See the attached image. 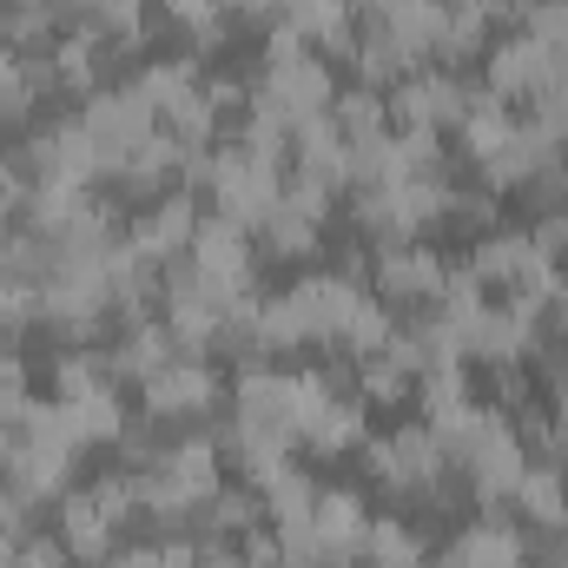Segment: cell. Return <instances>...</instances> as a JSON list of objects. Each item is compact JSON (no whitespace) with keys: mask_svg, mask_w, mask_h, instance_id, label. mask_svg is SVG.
<instances>
[{"mask_svg":"<svg viewBox=\"0 0 568 568\" xmlns=\"http://www.w3.org/2000/svg\"><path fill=\"white\" fill-rule=\"evenodd\" d=\"M536 568H568V542H549V549L536 556Z\"/></svg>","mask_w":568,"mask_h":568,"instance_id":"obj_43","label":"cell"},{"mask_svg":"<svg viewBox=\"0 0 568 568\" xmlns=\"http://www.w3.org/2000/svg\"><path fill=\"white\" fill-rule=\"evenodd\" d=\"M364 568H371V562H364Z\"/></svg>","mask_w":568,"mask_h":568,"instance_id":"obj_48","label":"cell"},{"mask_svg":"<svg viewBox=\"0 0 568 568\" xmlns=\"http://www.w3.org/2000/svg\"><path fill=\"white\" fill-rule=\"evenodd\" d=\"M371 449V476L377 483H390V489H404V496H429V503H443L436 489H443V476H449V456H443V443H436V429L429 424H404L390 429V436H364Z\"/></svg>","mask_w":568,"mask_h":568,"instance_id":"obj_6","label":"cell"},{"mask_svg":"<svg viewBox=\"0 0 568 568\" xmlns=\"http://www.w3.org/2000/svg\"><path fill=\"white\" fill-rule=\"evenodd\" d=\"M364 562L371 568H424V536L410 523H371L364 529Z\"/></svg>","mask_w":568,"mask_h":568,"instance_id":"obj_31","label":"cell"},{"mask_svg":"<svg viewBox=\"0 0 568 568\" xmlns=\"http://www.w3.org/2000/svg\"><path fill=\"white\" fill-rule=\"evenodd\" d=\"M424 568H429V562H424Z\"/></svg>","mask_w":568,"mask_h":568,"instance_id":"obj_49","label":"cell"},{"mask_svg":"<svg viewBox=\"0 0 568 568\" xmlns=\"http://www.w3.org/2000/svg\"><path fill=\"white\" fill-rule=\"evenodd\" d=\"M106 568H165V562H159V542H152V549H113Z\"/></svg>","mask_w":568,"mask_h":568,"instance_id":"obj_41","label":"cell"},{"mask_svg":"<svg viewBox=\"0 0 568 568\" xmlns=\"http://www.w3.org/2000/svg\"><path fill=\"white\" fill-rule=\"evenodd\" d=\"M489 93L496 100H536V93H549V87H562L568 80V60L562 53H549L536 33H509V40H496L489 47Z\"/></svg>","mask_w":568,"mask_h":568,"instance_id":"obj_10","label":"cell"},{"mask_svg":"<svg viewBox=\"0 0 568 568\" xmlns=\"http://www.w3.org/2000/svg\"><path fill=\"white\" fill-rule=\"evenodd\" d=\"M390 337H397V324H390V311H384L377 297H364V304H357V317L344 324V337H337V351L364 364V357H377V351H384Z\"/></svg>","mask_w":568,"mask_h":568,"instance_id":"obj_33","label":"cell"},{"mask_svg":"<svg viewBox=\"0 0 568 568\" xmlns=\"http://www.w3.org/2000/svg\"><path fill=\"white\" fill-rule=\"evenodd\" d=\"M53 390L73 404V397H93V390H120V377H113L106 351H67V357L53 364Z\"/></svg>","mask_w":568,"mask_h":568,"instance_id":"obj_32","label":"cell"},{"mask_svg":"<svg viewBox=\"0 0 568 568\" xmlns=\"http://www.w3.org/2000/svg\"><path fill=\"white\" fill-rule=\"evenodd\" d=\"M469 272L489 284V297H509V304H523L536 317L562 297V258H549L529 232H489L469 252Z\"/></svg>","mask_w":568,"mask_h":568,"instance_id":"obj_2","label":"cell"},{"mask_svg":"<svg viewBox=\"0 0 568 568\" xmlns=\"http://www.w3.org/2000/svg\"><path fill=\"white\" fill-rule=\"evenodd\" d=\"M212 496H219V449L205 436L165 443L140 469V509L159 523H192Z\"/></svg>","mask_w":568,"mask_h":568,"instance_id":"obj_1","label":"cell"},{"mask_svg":"<svg viewBox=\"0 0 568 568\" xmlns=\"http://www.w3.org/2000/svg\"><path fill=\"white\" fill-rule=\"evenodd\" d=\"M496 33L489 20V0H443V40H436V67H456L469 60L483 40Z\"/></svg>","mask_w":568,"mask_h":568,"instance_id":"obj_26","label":"cell"},{"mask_svg":"<svg viewBox=\"0 0 568 568\" xmlns=\"http://www.w3.org/2000/svg\"><path fill=\"white\" fill-rule=\"evenodd\" d=\"M523 33H536L549 53L568 60V0H523Z\"/></svg>","mask_w":568,"mask_h":568,"instance_id":"obj_36","label":"cell"},{"mask_svg":"<svg viewBox=\"0 0 568 568\" xmlns=\"http://www.w3.org/2000/svg\"><path fill=\"white\" fill-rule=\"evenodd\" d=\"M232 424L252 429H278L297 443V404H291V371L278 364H245L232 384Z\"/></svg>","mask_w":568,"mask_h":568,"instance_id":"obj_14","label":"cell"},{"mask_svg":"<svg viewBox=\"0 0 568 568\" xmlns=\"http://www.w3.org/2000/svg\"><path fill=\"white\" fill-rule=\"evenodd\" d=\"M258 503H265V523H272V529H291V523H311L317 483H311L304 469H291V463H284L278 476H265V483H258Z\"/></svg>","mask_w":568,"mask_h":568,"instance_id":"obj_28","label":"cell"},{"mask_svg":"<svg viewBox=\"0 0 568 568\" xmlns=\"http://www.w3.org/2000/svg\"><path fill=\"white\" fill-rule=\"evenodd\" d=\"M509 503H516V516L529 529H568V476L556 463H529Z\"/></svg>","mask_w":568,"mask_h":568,"instance_id":"obj_24","label":"cell"},{"mask_svg":"<svg viewBox=\"0 0 568 568\" xmlns=\"http://www.w3.org/2000/svg\"><path fill=\"white\" fill-rule=\"evenodd\" d=\"M549 384H556V417H568V357H556V371H549Z\"/></svg>","mask_w":568,"mask_h":568,"instance_id":"obj_42","label":"cell"},{"mask_svg":"<svg viewBox=\"0 0 568 568\" xmlns=\"http://www.w3.org/2000/svg\"><path fill=\"white\" fill-rule=\"evenodd\" d=\"M140 404H145L152 424H192V417H205L219 404V377H212L205 357H185L179 351L172 364H159L140 384Z\"/></svg>","mask_w":568,"mask_h":568,"instance_id":"obj_9","label":"cell"},{"mask_svg":"<svg viewBox=\"0 0 568 568\" xmlns=\"http://www.w3.org/2000/svg\"><path fill=\"white\" fill-rule=\"evenodd\" d=\"M185 265L205 284L232 291V297H245V291L258 284L252 278V239H245V225H232V219H219V212L199 219V232H192V245H185Z\"/></svg>","mask_w":568,"mask_h":568,"instance_id":"obj_12","label":"cell"},{"mask_svg":"<svg viewBox=\"0 0 568 568\" xmlns=\"http://www.w3.org/2000/svg\"><path fill=\"white\" fill-rule=\"evenodd\" d=\"M331 100H337V80H331V67L317 60V53H297V60H278V67H265V80L252 87V100L245 106H258V113H272L278 126H304V120H324L331 113Z\"/></svg>","mask_w":568,"mask_h":568,"instance_id":"obj_7","label":"cell"},{"mask_svg":"<svg viewBox=\"0 0 568 568\" xmlns=\"http://www.w3.org/2000/svg\"><path fill=\"white\" fill-rule=\"evenodd\" d=\"M529 126H536L542 140L568 145V80H562V87H549V93H536V100H529Z\"/></svg>","mask_w":568,"mask_h":568,"instance_id":"obj_37","label":"cell"},{"mask_svg":"<svg viewBox=\"0 0 568 568\" xmlns=\"http://www.w3.org/2000/svg\"><path fill=\"white\" fill-rule=\"evenodd\" d=\"M331 126L344 133V145L377 140V133H390V100H384L377 87H351V93L331 100Z\"/></svg>","mask_w":568,"mask_h":568,"instance_id":"obj_27","label":"cell"},{"mask_svg":"<svg viewBox=\"0 0 568 568\" xmlns=\"http://www.w3.org/2000/svg\"><path fill=\"white\" fill-rule=\"evenodd\" d=\"M562 297H568V265H562Z\"/></svg>","mask_w":568,"mask_h":568,"instance_id":"obj_47","label":"cell"},{"mask_svg":"<svg viewBox=\"0 0 568 568\" xmlns=\"http://www.w3.org/2000/svg\"><path fill=\"white\" fill-rule=\"evenodd\" d=\"M13 503V489H7V456H0V509Z\"/></svg>","mask_w":568,"mask_h":568,"instance_id":"obj_46","label":"cell"},{"mask_svg":"<svg viewBox=\"0 0 568 568\" xmlns=\"http://www.w3.org/2000/svg\"><path fill=\"white\" fill-rule=\"evenodd\" d=\"M449 278V265L429 252V245H384V258H377V297L384 304H436V291Z\"/></svg>","mask_w":568,"mask_h":568,"instance_id":"obj_15","label":"cell"},{"mask_svg":"<svg viewBox=\"0 0 568 568\" xmlns=\"http://www.w3.org/2000/svg\"><path fill=\"white\" fill-rule=\"evenodd\" d=\"M284 20L304 33V47H311L317 60H331V53L351 60V53H357V27H364V20L351 13V0H291Z\"/></svg>","mask_w":568,"mask_h":568,"instance_id":"obj_19","label":"cell"},{"mask_svg":"<svg viewBox=\"0 0 568 568\" xmlns=\"http://www.w3.org/2000/svg\"><path fill=\"white\" fill-rule=\"evenodd\" d=\"M33 73H27V53H13V47H0V126H13V120H27L33 113Z\"/></svg>","mask_w":568,"mask_h":568,"instance_id":"obj_35","label":"cell"},{"mask_svg":"<svg viewBox=\"0 0 568 568\" xmlns=\"http://www.w3.org/2000/svg\"><path fill=\"white\" fill-rule=\"evenodd\" d=\"M192 232H199V205L185 199V192H165L152 212L133 219V252H140L145 265H172V258H185V245H192Z\"/></svg>","mask_w":568,"mask_h":568,"instance_id":"obj_17","label":"cell"},{"mask_svg":"<svg viewBox=\"0 0 568 568\" xmlns=\"http://www.w3.org/2000/svg\"><path fill=\"white\" fill-rule=\"evenodd\" d=\"M7 456V489H13V503H47V496H67V483H73V449H53V443H7L0 449Z\"/></svg>","mask_w":568,"mask_h":568,"instance_id":"obj_16","label":"cell"},{"mask_svg":"<svg viewBox=\"0 0 568 568\" xmlns=\"http://www.w3.org/2000/svg\"><path fill=\"white\" fill-rule=\"evenodd\" d=\"M47 7H53V13H87L93 0H47Z\"/></svg>","mask_w":568,"mask_h":568,"instance_id":"obj_44","label":"cell"},{"mask_svg":"<svg viewBox=\"0 0 568 568\" xmlns=\"http://www.w3.org/2000/svg\"><path fill=\"white\" fill-rule=\"evenodd\" d=\"M179 357V344H172V331H165V317L152 324V317H126V337L106 351V364H113V377H133L145 384L159 364H172Z\"/></svg>","mask_w":568,"mask_h":568,"instance_id":"obj_23","label":"cell"},{"mask_svg":"<svg viewBox=\"0 0 568 568\" xmlns=\"http://www.w3.org/2000/svg\"><path fill=\"white\" fill-rule=\"evenodd\" d=\"M449 172H429V179H404V185H377V192H357V225L384 245H410L429 219H449Z\"/></svg>","mask_w":568,"mask_h":568,"instance_id":"obj_5","label":"cell"},{"mask_svg":"<svg viewBox=\"0 0 568 568\" xmlns=\"http://www.w3.org/2000/svg\"><path fill=\"white\" fill-rule=\"evenodd\" d=\"M47 60H53V80H60L67 93H93V73H100V33H93V27L60 33V40L47 47Z\"/></svg>","mask_w":568,"mask_h":568,"instance_id":"obj_29","label":"cell"},{"mask_svg":"<svg viewBox=\"0 0 568 568\" xmlns=\"http://www.w3.org/2000/svg\"><path fill=\"white\" fill-rule=\"evenodd\" d=\"M529 239H536V245H542L549 258H562V252H568V205H556V212H542Z\"/></svg>","mask_w":568,"mask_h":568,"instance_id":"obj_39","label":"cell"},{"mask_svg":"<svg viewBox=\"0 0 568 568\" xmlns=\"http://www.w3.org/2000/svg\"><path fill=\"white\" fill-rule=\"evenodd\" d=\"M536 351H542V317L509 304V297H489V311L469 331V357H483L489 371H509V364H523Z\"/></svg>","mask_w":568,"mask_h":568,"instance_id":"obj_13","label":"cell"},{"mask_svg":"<svg viewBox=\"0 0 568 568\" xmlns=\"http://www.w3.org/2000/svg\"><path fill=\"white\" fill-rule=\"evenodd\" d=\"M205 199H212V212L219 219H232V225H265L272 219V205H278L284 192V165L278 159H258V152H245V145H212V159H205V185H199Z\"/></svg>","mask_w":568,"mask_h":568,"instance_id":"obj_3","label":"cell"},{"mask_svg":"<svg viewBox=\"0 0 568 568\" xmlns=\"http://www.w3.org/2000/svg\"><path fill=\"white\" fill-rule=\"evenodd\" d=\"M429 568H529V536L516 523L483 516V523L456 529V542L443 549V562H429Z\"/></svg>","mask_w":568,"mask_h":568,"instance_id":"obj_18","label":"cell"},{"mask_svg":"<svg viewBox=\"0 0 568 568\" xmlns=\"http://www.w3.org/2000/svg\"><path fill=\"white\" fill-rule=\"evenodd\" d=\"M556 159H562V145L542 140V133H536L529 120H516V133H509V140H503L496 152H489V159H483V185H489V192L529 185V179H536V172H549Z\"/></svg>","mask_w":568,"mask_h":568,"instance_id":"obj_20","label":"cell"},{"mask_svg":"<svg viewBox=\"0 0 568 568\" xmlns=\"http://www.w3.org/2000/svg\"><path fill=\"white\" fill-rule=\"evenodd\" d=\"M364 297H371V291H364L357 278H344V272H317V278H297L291 291H284V304H291L304 344H337Z\"/></svg>","mask_w":568,"mask_h":568,"instance_id":"obj_11","label":"cell"},{"mask_svg":"<svg viewBox=\"0 0 568 568\" xmlns=\"http://www.w3.org/2000/svg\"><path fill=\"white\" fill-rule=\"evenodd\" d=\"M199 523H205V542H225V536H252V529L265 523V503H258L252 489H225V483H219V496L199 509Z\"/></svg>","mask_w":568,"mask_h":568,"instance_id":"obj_30","label":"cell"},{"mask_svg":"<svg viewBox=\"0 0 568 568\" xmlns=\"http://www.w3.org/2000/svg\"><path fill=\"white\" fill-rule=\"evenodd\" d=\"M179 27H185V40L199 47V53H212L219 40H225V0H159Z\"/></svg>","mask_w":568,"mask_h":568,"instance_id":"obj_34","label":"cell"},{"mask_svg":"<svg viewBox=\"0 0 568 568\" xmlns=\"http://www.w3.org/2000/svg\"><path fill=\"white\" fill-rule=\"evenodd\" d=\"M384 100H390L397 133H443V126H456V120H463L469 87H463L449 67H417V73H404Z\"/></svg>","mask_w":568,"mask_h":568,"instance_id":"obj_8","label":"cell"},{"mask_svg":"<svg viewBox=\"0 0 568 568\" xmlns=\"http://www.w3.org/2000/svg\"><path fill=\"white\" fill-rule=\"evenodd\" d=\"M113 542H120V523H113L87 489L60 503V549H67L73 562H106V556H113Z\"/></svg>","mask_w":568,"mask_h":568,"instance_id":"obj_21","label":"cell"},{"mask_svg":"<svg viewBox=\"0 0 568 568\" xmlns=\"http://www.w3.org/2000/svg\"><path fill=\"white\" fill-rule=\"evenodd\" d=\"M284 7H291V0H225V13H239V20H252V27L284 20Z\"/></svg>","mask_w":568,"mask_h":568,"instance_id":"obj_40","label":"cell"},{"mask_svg":"<svg viewBox=\"0 0 568 568\" xmlns=\"http://www.w3.org/2000/svg\"><path fill=\"white\" fill-rule=\"evenodd\" d=\"M509 133H516V113H509V100H496L489 87H483V93H469V106H463V120H456V145H463V152L483 165V159L509 140Z\"/></svg>","mask_w":568,"mask_h":568,"instance_id":"obj_25","label":"cell"},{"mask_svg":"<svg viewBox=\"0 0 568 568\" xmlns=\"http://www.w3.org/2000/svg\"><path fill=\"white\" fill-rule=\"evenodd\" d=\"M80 133L93 140L100 179H120L145 145L159 140V113L140 100V87H106V93H87V106H80Z\"/></svg>","mask_w":568,"mask_h":568,"instance_id":"obj_4","label":"cell"},{"mask_svg":"<svg viewBox=\"0 0 568 568\" xmlns=\"http://www.w3.org/2000/svg\"><path fill=\"white\" fill-rule=\"evenodd\" d=\"M113 523H126V516H140V476H100L93 489H87Z\"/></svg>","mask_w":568,"mask_h":568,"instance_id":"obj_38","label":"cell"},{"mask_svg":"<svg viewBox=\"0 0 568 568\" xmlns=\"http://www.w3.org/2000/svg\"><path fill=\"white\" fill-rule=\"evenodd\" d=\"M278 568H331V562H311V556H284Z\"/></svg>","mask_w":568,"mask_h":568,"instance_id":"obj_45","label":"cell"},{"mask_svg":"<svg viewBox=\"0 0 568 568\" xmlns=\"http://www.w3.org/2000/svg\"><path fill=\"white\" fill-rule=\"evenodd\" d=\"M297 443H311L317 456L357 449V443H364V397H344V390L317 397V410H311V417L297 424Z\"/></svg>","mask_w":568,"mask_h":568,"instance_id":"obj_22","label":"cell"}]
</instances>
